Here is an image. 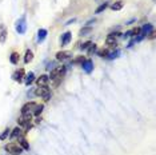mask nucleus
I'll use <instances>...</instances> for the list:
<instances>
[{"mask_svg":"<svg viewBox=\"0 0 156 155\" xmlns=\"http://www.w3.org/2000/svg\"><path fill=\"white\" fill-rule=\"evenodd\" d=\"M88 32H91V28L90 27H86V28H83V30H81V31H80V35H86V34H88Z\"/></svg>","mask_w":156,"mask_h":155,"instance_id":"30","label":"nucleus"},{"mask_svg":"<svg viewBox=\"0 0 156 155\" xmlns=\"http://www.w3.org/2000/svg\"><path fill=\"white\" fill-rule=\"evenodd\" d=\"M139 34H140V28L136 27V28H133V30H131V31L125 32V34H124V38H135L136 35H139Z\"/></svg>","mask_w":156,"mask_h":155,"instance_id":"14","label":"nucleus"},{"mask_svg":"<svg viewBox=\"0 0 156 155\" xmlns=\"http://www.w3.org/2000/svg\"><path fill=\"white\" fill-rule=\"evenodd\" d=\"M43 108H44V106H43V104H36V107H35V110H34V112H32V114L36 115V116H39V115L43 112Z\"/></svg>","mask_w":156,"mask_h":155,"instance_id":"20","label":"nucleus"},{"mask_svg":"<svg viewBox=\"0 0 156 155\" xmlns=\"http://www.w3.org/2000/svg\"><path fill=\"white\" fill-rule=\"evenodd\" d=\"M5 38H7V32L3 30L1 34H0V43H4V41H5Z\"/></svg>","mask_w":156,"mask_h":155,"instance_id":"27","label":"nucleus"},{"mask_svg":"<svg viewBox=\"0 0 156 155\" xmlns=\"http://www.w3.org/2000/svg\"><path fill=\"white\" fill-rule=\"evenodd\" d=\"M35 107H36L35 102H28V103H25L24 106L21 107V114H32Z\"/></svg>","mask_w":156,"mask_h":155,"instance_id":"7","label":"nucleus"},{"mask_svg":"<svg viewBox=\"0 0 156 155\" xmlns=\"http://www.w3.org/2000/svg\"><path fill=\"white\" fill-rule=\"evenodd\" d=\"M91 44H92L91 41H86L84 44H81V45H80V48H81V50H87V48H88V47H90Z\"/></svg>","mask_w":156,"mask_h":155,"instance_id":"29","label":"nucleus"},{"mask_svg":"<svg viewBox=\"0 0 156 155\" xmlns=\"http://www.w3.org/2000/svg\"><path fill=\"white\" fill-rule=\"evenodd\" d=\"M4 148H5V151H8L12 155H20L21 151H23V148L19 145H16V143H8V145H5Z\"/></svg>","mask_w":156,"mask_h":155,"instance_id":"3","label":"nucleus"},{"mask_svg":"<svg viewBox=\"0 0 156 155\" xmlns=\"http://www.w3.org/2000/svg\"><path fill=\"white\" fill-rule=\"evenodd\" d=\"M10 60L12 64H17V63H19V54H17V52H12L10 56Z\"/></svg>","mask_w":156,"mask_h":155,"instance_id":"19","label":"nucleus"},{"mask_svg":"<svg viewBox=\"0 0 156 155\" xmlns=\"http://www.w3.org/2000/svg\"><path fill=\"white\" fill-rule=\"evenodd\" d=\"M48 82H49L48 75H40L38 79H36V84H38V87H45V86H48Z\"/></svg>","mask_w":156,"mask_h":155,"instance_id":"9","label":"nucleus"},{"mask_svg":"<svg viewBox=\"0 0 156 155\" xmlns=\"http://www.w3.org/2000/svg\"><path fill=\"white\" fill-rule=\"evenodd\" d=\"M31 121H32V114H21V116H19V119H17V123H19V126L24 127V126L31 123Z\"/></svg>","mask_w":156,"mask_h":155,"instance_id":"6","label":"nucleus"},{"mask_svg":"<svg viewBox=\"0 0 156 155\" xmlns=\"http://www.w3.org/2000/svg\"><path fill=\"white\" fill-rule=\"evenodd\" d=\"M71 32H66V34L62 35V39H60V43H62V45H67L69 43V40H71Z\"/></svg>","mask_w":156,"mask_h":155,"instance_id":"13","label":"nucleus"},{"mask_svg":"<svg viewBox=\"0 0 156 155\" xmlns=\"http://www.w3.org/2000/svg\"><path fill=\"white\" fill-rule=\"evenodd\" d=\"M108 54H109V51H108L107 48H104V50H100V51L97 52V55L100 56V58H107Z\"/></svg>","mask_w":156,"mask_h":155,"instance_id":"23","label":"nucleus"},{"mask_svg":"<svg viewBox=\"0 0 156 155\" xmlns=\"http://www.w3.org/2000/svg\"><path fill=\"white\" fill-rule=\"evenodd\" d=\"M107 7H108V4H107V3H103V4L100 6V7H99L96 11H95V12H96V14H100V12H103V11L105 10Z\"/></svg>","mask_w":156,"mask_h":155,"instance_id":"26","label":"nucleus"},{"mask_svg":"<svg viewBox=\"0 0 156 155\" xmlns=\"http://www.w3.org/2000/svg\"><path fill=\"white\" fill-rule=\"evenodd\" d=\"M12 78H14V80H16V82L21 83L23 82V78H24V70L20 68L19 71H16V72L12 75Z\"/></svg>","mask_w":156,"mask_h":155,"instance_id":"11","label":"nucleus"},{"mask_svg":"<svg viewBox=\"0 0 156 155\" xmlns=\"http://www.w3.org/2000/svg\"><path fill=\"white\" fill-rule=\"evenodd\" d=\"M88 48H90V50H88V55H92V54H95V52H96L97 47H96V44H91Z\"/></svg>","mask_w":156,"mask_h":155,"instance_id":"25","label":"nucleus"},{"mask_svg":"<svg viewBox=\"0 0 156 155\" xmlns=\"http://www.w3.org/2000/svg\"><path fill=\"white\" fill-rule=\"evenodd\" d=\"M19 146H20L23 150H29V145H28V141L25 138H20V141H19Z\"/></svg>","mask_w":156,"mask_h":155,"instance_id":"17","label":"nucleus"},{"mask_svg":"<svg viewBox=\"0 0 156 155\" xmlns=\"http://www.w3.org/2000/svg\"><path fill=\"white\" fill-rule=\"evenodd\" d=\"M21 134H23V130H21L20 127H16V128L12 130V132H11V135H10V138L14 141V139H16V138H20Z\"/></svg>","mask_w":156,"mask_h":155,"instance_id":"12","label":"nucleus"},{"mask_svg":"<svg viewBox=\"0 0 156 155\" xmlns=\"http://www.w3.org/2000/svg\"><path fill=\"white\" fill-rule=\"evenodd\" d=\"M66 74V67L64 65H60V67H53L51 70V74H49V79L51 80H55V84L59 83V80H62V78Z\"/></svg>","mask_w":156,"mask_h":155,"instance_id":"1","label":"nucleus"},{"mask_svg":"<svg viewBox=\"0 0 156 155\" xmlns=\"http://www.w3.org/2000/svg\"><path fill=\"white\" fill-rule=\"evenodd\" d=\"M119 55H120V50H116V51H114L112 54H108L107 58L108 59H115V58H118Z\"/></svg>","mask_w":156,"mask_h":155,"instance_id":"24","label":"nucleus"},{"mask_svg":"<svg viewBox=\"0 0 156 155\" xmlns=\"http://www.w3.org/2000/svg\"><path fill=\"white\" fill-rule=\"evenodd\" d=\"M35 95H36V96H42L44 100H49V99H51V91H49L48 86L38 87V88L35 90Z\"/></svg>","mask_w":156,"mask_h":155,"instance_id":"2","label":"nucleus"},{"mask_svg":"<svg viewBox=\"0 0 156 155\" xmlns=\"http://www.w3.org/2000/svg\"><path fill=\"white\" fill-rule=\"evenodd\" d=\"M69 56H72L71 51H59L56 54V59L57 60H67Z\"/></svg>","mask_w":156,"mask_h":155,"instance_id":"10","label":"nucleus"},{"mask_svg":"<svg viewBox=\"0 0 156 155\" xmlns=\"http://www.w3.org/2000/svg\"><path fill=\"white\" fill-rule=\"evenodd\" d=\"M111 8H112L114 11H119V10H121V8H123V1H116V3L111 4Z\"/></svg>","mask_w":156,"mask_h":155,"instance_id":"22","label":"nucleus"},{"mask_svg":"<svg viewBox=\"0 0 156 155\" xmlns=\"http://www.w3.org/2000/svg\"><path fill=\"white\" fill-rule=\"evenodd\" d=\"M8 135H10V130H8V128H7V130H5V131H4V132H3V134L0 135V139H5V138H7V136H8Z\"/></svg>","mask_w":156,"mask_h":155,"instance_id":"31","label":"nucleus"},{"mask_svg":"<svg viewBox=\"0 0 156 155\" xmlns=\"http://www.w3.org/2000/svg\"><path fill=\"white\" fill-rule=\"evenodd\" d=\"M84 60H86V58H84V56H79V58H76L75 60H73V63H75V64H77V63H83Z\"/></svg>","mask_w":156,"mask_h":155,"instance_id":"28","label":"nucleus"},{"mask_svg":"<svg viewBox=\"0 0 156 155\" xmlns=\"http://www.w3.org/2000/svg\"><path fill=\"white\" fill-rule=\"evenodd\" d=\"M81 67H83V70L87 74H91L94 71V62H92L91 59H86V60L81 63Z\"/></svg>","mask_w":156,"mask_h":155,"instance_id":"8","label":"nucleus"},{"mask_svg":"<svg viewBox=\"0 0 156 155\" xmlns=\"http://www.w3.org/2000/svg\"><path fill=\"white\" fill-rule=\"evenodd\" d=\"M35 80V75H34V72H29L27 76H25V86H29L32 82Z\"/></svg>","mask_w":156,"mask_h":155,"instance_id":"21","label":"nucleus"},{"mask_svg":"<svg viewBox=\"0 0 156 155\" xmlns=\"http://www.w3.org/2000/svg\"><path fill=\"white\" fill-rule=\"evenodd\" d=\"M16 31L19 32L20 35L25 34V31H27V23H25V16H21L19 20H17L16 23Z\"/></svg>","mask_w":156,"mask_h":155,"instance_id":"4","label":"nucleus"},{"mask_svg":"<svg viewBox=\"0 0 156 155\" xmlns=\"http://www.w3.org/2000/svg\"><path fill=\"white\" fill-rule=\"evenodd\" d=\"M120 32H111V34L107 36V39H105V44L107 45H116V43H118V38L120 36Z\"/></svg>","mask_w":156,"mask_h":155,"instance_id":"5","label":"nucleus"},{"mask_svg":"<svg viewBox=\"0 0 156 155\" xmlns=\"http://www.w3.org/2000/svg\"><path fill=\"white\" fill-rule=\"evenodd\" d=\"M45 38H47V30H44V28L39 30V31H38V41H39V43L44 41Z\"/></svg>","mask_w":156,"mask_h":155,"instance_id":"15","label":"nucleus"},{"mask_svg":"<svg viewBox=\"0 0 156 155\" xmlns=\"http://www.w3.org/2000/svg\"><path fill=\"white\" fill-rule=\"evenodd\" d=\"M151 31H152V24H144L140 28V34H143L144 36H147Z\"/></svg>","mask_w":156,"mask_h":155,"instance_id":"16","label":"nucleus"},{"mask_svg":"<svg viewBox=\"0 0 156 155\" xmlns=\"http://www.w3.org/2000/svg\"><path fill=\"white\" fill-rule=\"evenodd\" d=\"M148 39H155V32H153V31L149 32V34H148Z\"/></svg>","mask_w":156,"mask_h":155,"instance_id":"32","label":"nucleus"},{"mask_svg":"<svg viewBox=\"0 0 156 155\" xmlns=\"http://www.w3.org/2000/svg\"><path fill=\"white\" fill-rule=\"evenodd\" d=\"M32 59H34V54H32V51L27 50V51H25V56H24V62L28 64L29 62H32Z\"/></svg>","mask_w":156,"mask_h":155,"instance_id":"18","label":"nucleus"}]
</instances>
